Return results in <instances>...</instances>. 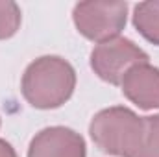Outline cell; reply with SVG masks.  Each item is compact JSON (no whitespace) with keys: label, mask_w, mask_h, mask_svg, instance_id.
Segmentation results:
<instances>
[{"label":"cell","mask_w":159,"mask_h":157,"mask_svg":"<svg viewBox=\"0 0 159 157\" xmlns=\"http://www.w3.org/2000/svg\"><path fill=\"white\" fill-rule=\"evenodd\" d=\"M144 131V117L124 105H113L98 111L91 124L89 133L96 148L107 155L133 157L141 146Z\"/></svg>","instance_id":"cell-2"},{"label":"cell","mask_w":159,"mask_h":157,"mask_svg":"<svg viewBox=\"0 0 159 157\" xmlns=\"http://www.w3.org/2000/svg\"><path fill=\"white\" fill-rule=\"evenodd\" d=\"M137 63H148V54L126 37L100 43L91 52V69L102 81L111 85H120L126 70Z\"/></svg>","instance_id":"cell-4"},{"label":"cell","mask_w":159,"mask_h":157,"mask_svg":"<svg viewBox=\"0 0 159 157\" xmlns=\"http://www.w3.org/2000/svg\"><path fill=\"white\" fill-rule=\"evenodd\" d=\"M133 157H159V115L144 117L141 146Z\"/></svg>","instance_id":"cell-8"},{"label":"cell","mask_w":159,"mask_h":157,"mask_svg":"<svg viewBox=\"0 0 159 157\" xmlns=\"http://www.w3.org/2000/svg\"><path fill=\"white\" fill-rule=\"evenodd\" d=\"M72 20L80 34L89 41L106 43L119 37L128 22L126 2H80L74 6Z\"/></svg>","instance_id":"cell-3"},{"label":"cell","mask_w":159,"mask_h":157,"mask_svg":"<svg viewBox=\"0 0 159 157\" xmlns=\"http://www.w3.org/2000/svg\"><path fill=\"white\" fill-rule=\"evenodd\" d=\"M28 157H87L85 139L65 126H50L35 133Z\"/></svg>","instance_id":"cell-5"},{"label":"cell","mask_w":159,"mask_h":157,"mask_svg":"<svg viewBox=\"0 0 159 157\" xmlns=\"http://www.w3.org/2000/svg\"><path fill=\"white\" fill-rule=\"evenodd\" d=\"M0 157H19V155H17L15 148H13L7 141L0 139Z\"/></svg>","instance_id":"cell-10"},{"label":"cell","mask_w":159,"mask_h":157,"mask_svg":"<svg viewBox=\"0 0 159 157\" xmlns=\"http://www.w3.org/2000/svg\"><path fill=\"white\" fill-rule=\"evenodd\" d=\"M20 7L11 0H0V41L9 39L20 28Z\"/></svg>","instance_id":"cell-9"},{"label":"cell","mask_w":159,"mask_h":157,"mask_svg":"<svg viewBox=\"0 0 159 157\" xmlns=\"http://www.w3.org/2000/svg\"><path fill=\"white\" fill-rule=\"evenodd\" d=\"M76 89L74 67L59 56H43L32 61L20 81L24 100L35 109H57Z\"/></svg>","instance_id":"cell-1"},{"label":"cell","mask_w":159,"mask_h":157,"mask_svg":"<svg viewBox=\"0 0 159 157\" xmlns=\"http://www.w3.org/2000/svg\"><path fill=\"white\" fill-rule=\"evenodd\" d=\"M122 94L139 109L159 107V69L150 63H137L126 70L120 81Z\"/></svg>","instance_id":"cell-6"},{"label":"cell","mask_w":159,"mask_h":157,"mask_svg":"<svg viewBox=\"0 0 159 157\" xmlns=\"http://www.w3.org/2000/svg\"><path fill=\"white\" fill-rule=\"evenodd\" d=\"M133 26L148 43L159 46V0L141 2L135 6Z\"/></svg>","instance_id":"cell-7"}]
</instances>
